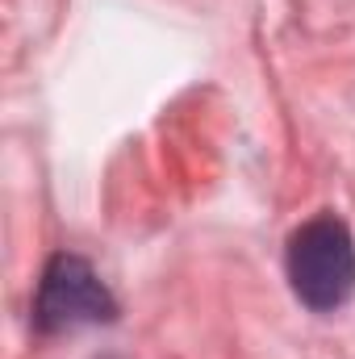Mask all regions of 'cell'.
<instances>
[{"label": "cell", "instance_id": "6da1fadb", "mask_svg": "<svg viewBox=\"0 0 355 359\" xmlns=\"http://www.w3.org/2000/svg\"><path fill=\"white\" fill-rule=\"evenodd\" d=\"M288 284L297 301L335 313L355 292V243L339 217H314L288 238Z\"/></svg>", "mask_w": 355, "mask_h": 359}, {"label": "cell", "instance_id": "7a4b0ae2", "mask_svg": "<svg viewBox=\"0 0 355 359\" xmlns=\"http://www.w3.org/2000/svg\"><path fill=\"white\" fill-rule=\"evenodd\" d=\"M117 313L109 288L96 280V271L80 259V255H55L42 284H38V305L34 318L42 330H76V326H92V322H109Z\"/></svg>", "mask_w": 355, "mask_h": 359}]
</instances>
